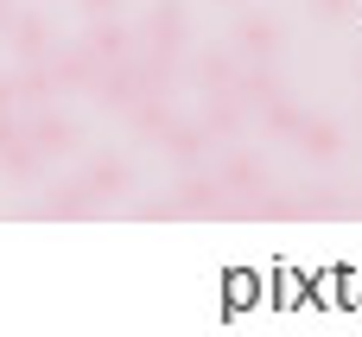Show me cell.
Here are the masks:
<instances>
[{"mask_svg": "<svg viewBox=\"0 0 362 337\" xmlns=\"http://www.w3.org/2000/svg\"><path fill=\"white\" fill-rule=\"evenodd\" d=\"M223 210H229V191L216 172H185L165 204H140V217H223Z\"/></svg>", "mask_w": 362, "mask_h": 337, "instance_id": "6da1fadb", "label": "cell"}, {"mask_svg": "<svg viewBox=\"0 0 362 337\" xmlns=\"http://www.w3.org/2000/svg\"><path fill=\"white\" fill-rule=\"evenodd\" d=\"M25 140L38 147V159H70V153L83 147V134H76V121H70V115H57L51 102H38V108H25Z\"/></svg>", "mask_w": 362, "mask_h": 337, "instance_id": "7a4b0ae2", "label": "cell"}, {"mask_svg": "<svg viewBox=\"0 0 362 337\" xmlns=\"http://www.w3.org/2000/svg\"><path fill=\"white\" fill-rule=\"evenodd\" d=\"M185 38H191V19H185V6H178V0H159V6L146 13L140 51H165V57H178V51H185Z\"/></svg>", "mask_w": 362, "mask_h": 337, "instance_id": "3957f363", "label": "cell"}, {"mask_svg": "<svg viewBox=\"0 0 362 337\" xmlns=\"http://www.w3.org/2000/svg\"><path fill=\"white\" fill-rule=\"evenodd\" d=\"M229 51H235L242 64H274V51H280V19H274V13H242Z\"/></svg>", "mask_w": 362, "mask_h": 337, "instance_id": "277c9868", "label": "cell"}, {"mask_svg": "<svg viewBox=\"0 0 362 337\" xmlns=\"http://www.w3.org/2000/svg\"><path fill=\"white\" fill-rule=\"evenodd\" d=\"M89 96H102V108H115V115H121L134 96H146V89H140V57L127 51V57L102 64V76H95V89H89Z\"/></svg>", "mask_w": 362, "mask_h": 337, "instance_id": "5b68a950", "label": "cell"}, {"mask_svg": "<svg viewBox=\"0 0 362 337\" xmlns=\"http://www.w3.org/2000/svg\"><path fill=\"white\" fill-rule=\"evenodd\" d=\"M45 64H51V89H95V76H102V64L89 57V45H83V38H76V45H64V51H51Z\"/></svg>", "mask_w": 362, "mask_h": 337, "instance_id": "8992f818", "label": "cell"}, {"mask_svg": "<svg viewBox=\"0 0 362 337\" xmlns=\"http://www.w3.org/2000/svg\"><path fill=\"white\" fill-rule=\"evenodd\" d=\"M216 178H223V191H229V198H248V191H261V185H267V166H261V153L229 147V153L216 159Z\"/></svg>", "mask_w": 362, "mask_h": 337, "instance_id": "52a82bcc", "label": "cell"}, {"mask_svg": "<svg viewBox=\"0 0 362 337\" xmlns=\"http://www.w3.org/2000/svg\"><path fill=\"white\" fill-rule=\"evenodd\" d=\"M83 178H89V191H95L102 204H115V198L134 191V166H127L121 153H95V159L83 166Z\"/></svg>", "mask_w": 362, "mask_h": 337, "instance_id": "ba28073f", "label": "cell"}, {"mask_svg": "<svg viewBox=\"0 0 362 337\" xmlns=\"http://www.w3.org/2000/svg\"><path fill=\"white\" fill-rule=\"evenodd\" d=\"M121 115H127V127H134L140 140H165V127L178 121V108H172V96H134V102H127Z\"/></svg>", "mask_w": 362, "mask_h": 337, "instance_id": "9c48e42d", "label": "cell"}, {"mask_svg": "<svg viewBox=\"0 0 362 337\" xmlns=\"http://www.w3.org/2000/svg\"><path fill=\"white\" fill-rule=\"evenodd\" d=\"M83 45H89V57H95V64H115V57H127V51H134V32L108 13V19H89Z\"/></svg>", "mask_w": 362, "mask_h": 337, "instance_id": "30bf717a", "label": "cell"}, {"mask_svg": "<svg viewBox=\"0 0 362 337\" xmlns=\"http://www.w3.org/2000/svg\"><path fill=\"white\" fill-rule=\"evenodd\" d=\"M204 127H210L216 140H235V134L248 127V108H242V96H235V89H216V96H204Z\"/></svg>", "mask_w": 362, "mask_h": 337, "instance_id": "8fae6325", "label": "cell"}, {"mask_svg": "<svg viewBox=\"0 0 362 337\" xmlns=\"http://www.w3.org/2000/svg\"><path fill=\"white\" fill-rule=\"evenodd\" d=\"M210 147H216V134H210L204 121H172V127H165V153H172L185 172H191V166H197Z\"/></svg>", "mask_w": 362, "mask_h": 337, "instance_id": "7c38bea8", "label": "cell"}, {"mask_svg": "<svg viewBox=\"0 0 362 337\" xmlns=\"http://www.w3.org/2000/svg\"><path fill=\"white\" fill-rule=\"evenodd\" d=\"M45 210H51V217H64V223H76V217H95V210H102V198L89 191V178H64V185H51Z\"/></svg>", "mask_w": 362, "mask_h": 337, "instance_id": "4fadbf2b", "label": "cell"}, {"mask_svg": "<svg viewBox=\"0 0 362 337\" xmlns=\"http://www.w3.org/2000/svg\"><path fill=\"white\" fill-rule=\"evenodd\" d=\"M293 140H299V147H305L312 159H337V153H344V127H337L331 115H305Z\"/></svg>", "mask_w": 362, "mask_h": 337, "instance_id": "5bb4252c", "label": "cell"}, {"mask_svg": "<svg viewBox=\"0 0 362 337\" xmlns=\"http://www.w3.org/2000/svg\"><path fill=\"white\" fill-rule=\"evenodd\" d=\"M191 76L204 83V96H216V89H235V76H242V57H235V51H204V57L191 64Z\"/></svg>", "mask_w": 362, "mask_h": 337, "instance_id": "9a60e30c", "label": "cell"}, {"mask_svg": "<svg viewBox=\"0 0 362 337\" xmlns=\"http://www.w3.org/2000/svg\"><path fill=\"white\" fill-rule=\"evenodd\" d=\"M13 89H19V108L51 102V96H57V89H51V64H45V57H25V64L13 70Z\"/></svg>", "mask_w": 362, "mask_h": 337, "instance_id": "2e32d148", "label": "cell"}, {"mask_svg": "<svg viewBox=\"0 0 362 337\" xmlns=\"http://www.w3.org/2000/svg\"><path fill=\"white\" fill-rule=\"evenodd\" d=\"M235 96H242V108L255 115L261 102H274V96H280V76H274L267 64H242V76H235Z\"/></svg>", "mask_w": 362, "mask_h": 337, "instance_id": "e0dca14e", "label": "cell"}, {"mask_svg": "<svg viewBox=\"0 0 362 337\" xmlns=\"http://www.w3.org/2000/svg\"><path fill=\"white\" fill-rule=\"evenodd\" d=\"M6 32H13V51H19V64L51 51V38H45V19H38V13H13V25H6Z\"/></svg>", "mask_w": 362, "mask_h": 337, "instance_id": "ac0fdd59", "label": "cell"}, {"mask_svg": "<svg viewBox=\"0 0 362 337\" xmlns=\"http://www.w3.org/2000/svg\"><path fill=\"white\" fill-rule=\"evenodd\" d=\"M337 210H350V198H337V185H305L293 198V217H337Z\"/></svg>", "mask_w": 362, "mask_h": 337, "instance_id": "d6986e66", "label": "cell"}, {"mask_svg": "<svg viewBox=\"0 0 362 337\" xmlns=\"http://www.w3.org/2000/svg\"><path fill=\"white\" fill-rule=\"evenodd\" d=\"M299 121H305V115H299V108H293L286 96L261 102V127H267V134H299Z\"/></svg>", "mask_w": 362, "mask_h": 337, "instance_id": "ffe728a7", "label": "cell"}, {"mask_svg": "<svg viewBox=\"0 0 362 337\" xmlns=\"http://www.w3.org/2000/svg\"><path fill=\"white\" fill-rule=\"evenodd\" d=\"M76 6H83L89 19H108V13H121V0H76Z\"/></svg>", "mask_w": 362, "mask_h": 337, "instance_id": "44dd1931", "label": "cell"}, {"mask_svg": "<svg viewBox=\"0 0 362 337\" xmlns=\"http://www.w3.org/2000/svg\"><path fill=\"white\" fill-rule=\"evenodd\" d=\"M19 108V89H13V76H0V115H13Z\"/></svg>", "mask_w": 362, "mask_h": 337, "instance_id": "7402d4cb", "label": "cell"}, {"mask_svg": "<svg viewBox=\"0 0 362 337\" xmlns=\"http://www.w3.org/2000/svg\"><path fill=\"white\" fill-rule=\"evenodd\" d=\"M318 13H325V19H344V13H350V0H318Z\"/></svg>", "mask_w": 362, "mask_h": 337, "instance_id": "603a6c76", "label": "cell"}, {"mask_svg": "<svg viewBox=\"0 0 362 337\" xmlns=\"http://www.w3.org/2000/svg\"><path fill=\"white\" fill-rule=\"evenodd\" d=\"M6 25H13V0H0V32H6Z\"/></svg>", "mask_w": 362, "mask_h": 337, "instance_id": "cb8c5ba5", "label": "cell"}, {"mask_svg": "<svg viewBox=\"0 0 362 337\" xmlns=\"http://www.w3.org/2000/svg\"><path fill=\"white\" fill-rule=\"evenodd\" d=\"M356 76H362V64H356Z\"/></svg>", "mask_w": 362, "mask_h": 337, "instance_id": "d4e9b609", "label": "cell"}]
</instances>
